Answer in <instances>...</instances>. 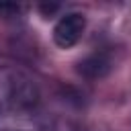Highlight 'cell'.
<instances>
[{
	"instance_id": "cell-2",
	"label": "cell",
	"mask_w": 131,
	"mask_h": 131,
	"mask_svg": "<svg viewBox=\"0 0 131 131\" xmlns=\"http://www.w3.org/2000/svg\"><path fill=\"white\" fill-rule=\"evenodd\" d=\"M111 68H113L111 55H108L106 51H94V53H90L86 59L80 61L78 72H80L84 78H88V80H98V78L106 76Z\"/></svg>"
},
{
	"instance_id": "cell-1",
	"label": "cell",
	"mask_w": 131,
	"mask_h": 131,
	"mask_svg": "<svg viewBox=\"0 0 131 131\" xmlns=\"http://www.w3.org/2000/svg\"><path fill=\"white\" fill-rule=\"evenodd\" d=\"M84 29H86L84 14H80V12H68L53 27V43L57 47H61V49H70V47H74L82 39Z\"/></svg>"
}]
</instances>
